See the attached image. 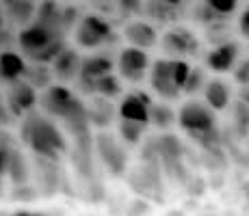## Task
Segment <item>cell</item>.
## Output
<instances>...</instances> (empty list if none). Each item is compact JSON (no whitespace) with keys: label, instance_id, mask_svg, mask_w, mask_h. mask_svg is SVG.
I'll use <instances>...</instances> for the list:
<instances>
[{"label":"cell","instance_id":"obj_31","mask_svg":"<svg viewBox=\"0 0 249 216\" xmlns=\"http://www.w3.org/2000/svg\"><path fill=\"white\" fill-rule=\"evenodd\" d=\"M234 80L243 86H249V59H243L234 67Z\"/></svg>","mask_w":249,"mask_h":216},{"label":"cell","instance_id":"obj_14","mask_svg":"<svg viewBox=\"0 0 249 216\" xmlns=\"http://www.w3.org/2000/svg\"><path fill=\"white\" fill-rule=\"evenodd\" d=\"M124 37H126V41L130 43V46L143 48V50L154 48L156 43H159V33H156V28L145 20L128 22L126 26H124Z\"/></svg>","mask_w":249,"mask_h":216},{"label":"cell","instance_id":"obj_15","mask_svg":"<svg viewBox=\"0 0 249 216\" xmlns=\"http://www.w3.org/2000/svg\"><path fill=\"white\" fill-rule=\"evenodd\" d=\"M80 65H83V59L78 56V52L71 50V48H65V50L52 61V71H54L56 80H61V83H71V80L78 78Z\"/></svg>","mask_w":249,"mask_h":216},{"label":"cell","instance_id":"obj_25","mask_svg":"<svg viewBox=\"0 0 249 216\" xmlns=\"http://www.w3.org/2000/svg\"><path fill=\"white\" fill-rule=\"evenodd\" d=\"M176 121H178V117H176V113L167 106V104H152L150 106V123L152 126L167 130V128L174 126Z\"/></svg>","mask_w":249,"mask_h":216},{"label":"cell","instance_id":"obj_36","mask_svg":"<svg viewBox=\"0 0 249 216\" xmlns=\"http://www.w3.org/2000/svg\"><path fill=\"white\" fill-rule=\"evenodd\" d=\"M7 26V16H4V9H0V28Z\"/></svg>","mask_w":249,"mask_h":216},{"label":"cell","instance_id":"obj_1","mask_svg":"<svg viewBox=\"0 0 249 216\" xmlns=\"http://www.w3.org/2000/svg\"><path fill=\"white\" fill-rule=\"evenodd\" d=\"M22 141L37 156L48 158V160H56L68 151V143H65L63 134L59 132V128L44 113H37V110H28L26 117H24Z\"/></svg>","mask_w":249,"mask_h":216},{"label":"cell","instance_id":"obj_22","mask_svg":"<svg viewBox=\"0 0 249 216\" xmlns=\"http://www.w3.org/2000/svg\"><path fill=\"white\" fill-rule=\"evenodd\" d=\"M184 4L186 0H150L147 2V13L159 17V20H174Z\"/></svg>","mask_w":249,"mask_h":216},{"label":"cell","instance_id":"obj_34","mask_svg":"<svg viewBox=\"0 0 249 216\" xmlns=\"http://www.w3.org/2000/svg\"><path fill=\"white\" fill-rule=\"evenodd\" d=\"M9 117H11V113H9L7 102H4V100L0 98V126H4V123L9 121Z\"/></svg>","mask_w":249,"mask_h":216},{"label":"cell","instance_id":"obj_20","mask_svg":"<svg viewBox=\"0 0 249 216\" xmlns=\"http://www.w3.org/2000/svg\"><path fill=\"white\" fill-rule=\"evenodd\" d=\"M113 104L108 102V98H95L93 102H91V106H87V115H89V121L93 123V126H100V128H107L108 123L113 121Z\"/></svg>","mask_w":249,"mask_h":216},{"label":"cell","instance_id":"obj_7","mask_svg":"<svg viewBox=\"0 0 249 216\" xmlns=\"http://www.w3.org/2000/svg\"><path fill=\"white\" fill-rule=\"evenodd\" d=\"M160 48L165 54L176 56V59H189L199 52V39L191 28L186 26H174L162 35Z\"/></svg>","mask_w":249,"mask_h":216},{"label":"cell","instance_id":"obj_19","mask_svg":"<svg viewBox=\"0 0 249 216\" xmlns=\"http://www.w3.org/2000/svg\"><path fill=\"white\" fill-rule=\"evenodd\" d=\"M52 76H54V71L48 67V63H35L33 61L31 65H26L22 78L35 89H48V86H52Z\"/></svg>","mask_w":249,"mask_h":216},{"label":"cell","instance_id":"obj_37","mask_svg":"<svg viewBox=\"0 0 249 216\" xmlns=\"http://www.w3.org/2000/svg\"><path fill=\"white\" fill-rule=\"evenodd\" d=\"M13 2H16V0H0V7H2V9H7L9 4H13Z\"/></svg>","mask_w":249,"mask_h":216},{"label":"cell","instance_id":"obj_5","mask_svg":"<svg viewBox=\"0 0 249 216\" xmlns=\"http://www.w3.org/2000/svg\"><path fill=\"white\" fill-rule=\"evenodd\" d=\"M178 123L186 134H191L195 138L210 136V134H214V128H217L213 108L202 102H186L178 113Z\"/></svg>","mask_w":249,"mask_h":216},{"label":"cell","instance_id":"obj_26","mask_svg":"<svg viewBox=\"0 0 249 216\" xmlns=\"http://www.w3.org/2000/svg\"><path fill=\"white\" fill-rule=\"evenodd\" d=\"M143 130H145V126H141V123H137V121H128V119L119 121V134H122V138L128 145H137V143L141 141Z\"/></svg>","mask_w":249,"mask_h":216},{"label":"cell","instance_id":"obj_24","mask_svg":"<svg viewBox=\"0 0 249 216\" xmlns=\"http://www.w3.org/2000/svg\"><path fill=\"white\" fill-rule=\"evenodd\" d=\"M7 175L11 177L13 186H26V182H28V165H26V158L22 156L20 150H13L11 160H9Z\"/></svg>","mask_w":249,"mask_h":216},{"label":"cell","instance_id":"obj_2","mask_svg":"<svg viewBox=\"0 0 249 216\" xmlns=\"http://www.w3.org/2000/svg\"><path fill=\"white\" fill-rule=\"evenodd\" d=\"M18 46L22 54L35 63H52L65 50L63 33L37 20L18 33Z\"/></svg>","mask_w":249,"mask_h":216},{"label":"cell","instance_id":"obj_21","mask_svg":"<svg viewBox=\"0 0 249 216\" xmlns=\"http://www.w3.org/2000/svg\"><path fill=\"white\" fill-rule=\"evenodd\" d=\"M87 93H91V95H102V98H108V100L119 98V95H122V83H119L117 76L107 74V76H102V78L93 80V83L89 84Z\"/></svg>","mask_w":249,"mask_h":216},{"label":"cell","instance_id":"obj_33","mask_svg":"<svg viewBox=\"0 0 249 216\" xmlns=\"http://www.w3.org/2000/svg\"><path fill=\"white\" fill-rule=\"evenodd\" d=\"M117 4L126 13H132V11H139V9L143 7V0H117Z\"/></svg>","mask_w":249,"mask_h":216},{"label":"cell","instance_id":"obj_35","mask_svg":"<svg viewBox=\"0 0 249 216\" xmlns=\"http://www.w3.org/2000/svg\"><path fill=\"white\" fill-rule=\"evenodd\" d=\"M13 216H48L46 212H31V210H20V212H16Z\"/></svg>","mask_w":249,"mask_h":216},{"label":"cell","instance_id":"obj_12","mask_svg":"<svg viewBox=\"0 0 249 216\" xmlns=\"http://www.w3.org/2000/svg\"><path fill=\"white\" fill-rule=\"evenodd\" d=\"M113 59L108 54H95V56H89V59H83V65H80V74H78V86L80 91L87 93L89 84L93 80L102 78V76L111 74L113 71Z\"/></svg>","mask_w":249,"mask_h":216},{"label":"cell","instance_id":"obj_29","mask_svg":"<svg viewBox=\"0 0 249 216\" xmlns=\"http://www.w3.org/2000/svg\"><path fill=\"white\" fill-rule=\"evenodd\" d=\"M206 80H204V71L199 67H191V74H189V80H186V86H184V93H195L199 91Z\"/></svg>","mask_w":249,"mask_h":216},{"label":"cell","instance_id":"obj_4","mask_svg":"<svg viewBox=\"0 0 249 216\" xmlns=\"http://www.w3.org/2000/svg\"><path fill=\"white\" fill-rule=\"evenodd\" d=\"M191 65L186 61L159 59L150 67V84L162 100H178L184 93Z\"/></svg>","mask_w":249,"mask_h":216},{"label":"cell","instance_id":"obj_32","mask_svg":"<svg viewBox=\"0 0 249 216\" xmlns=\"http://www.w3.org/2000/svg\"><path fill=\"white\" fill-rule=\"evenodd\" d=\"M238 33H241L243 37H249V4L243 9L241 17H238Z\"/></svg>","mask_w":249,"mask_h":216},{"label":"cell","instance_id":"obj_11","mask_svg":"<svg viewBox=\"0 0 249 216\" xmlns=\"http://www.w3.org/2000/svg\"><path fill=\"white\" fill-rule=\"evenodd\" d=\"M238 59H241V46L230 39V41L217 43L206 54V67L213 69L214 74H228V71H232L236 67Z\"/></svg>","mask_w":249,"mask_h":216},{"label":"cell","instance_id":"obj_3","mask_svg":"<svg viewBox=\"0 0 249 216\" xmlns=\"http://www.w3.org/2000/svg\"><path fill=\"white\" fill-rule=\"evenodd\" d=\"M39 106L46 115H52V117L65 121L76 132L85 130L89 121L87 106L63 84H52L44 89V93L39 95Z\"/></svg>","mask_w":249,"mask_h":216},{"label":"cell","instance_id":"obj_17","mask_svg":"<svg viewBox=\"0 0 249 216\" xmlns=\"http://www.w3.org/2000/svg\"><path fill=\"white\" fill-rule=\"evenodd\" d=\"M204 98H206V104H208L213 110H223L228 108L230 104V98H232V89H230L228 83L223 80H210L206 83L204 86Z\"/></svg>","mask_w":249,"mask_h":216},{"label":"cell","instance_id":"obj_28","mask_svg":"<svg viewBox=\"0 0 249 216\" xmlns=\"http://www.w3.org/2000/svg\"><path fill=\"white\" fill-rule=\"evenodd\" d=\"M13 150H16V145L2 134V136H0V180H2L9 171V160H11Z\"/></svg>","mask_w":249,"mask_h":216},{"label":"cell","instance_id":"obj_8","mask_svg":"<svg viewBox=\"0 0 249 216\" xmlns=\"http://www.w3.org/2000/svg\"><path fill=\"white\" fill-rule=\"evenodd\" d=\"M117 71L122 78L130 80V83H141L150 71V56L143 48H124L117 59Z\"/></svg>","mask_w":249,"mask_h":216},{"label":"cell","instance_id":"obj_18","mask_svg":"<svg viewBox=\"0 0 249 216\" xmlns=\"http://www.w3.org/2000/svg\"><path fill=\"white\" fill-rule=\"evenodd\" d=\"M4 16H7V22L16 24V26H28L33 24V20L37 17V7L31 0H16L13 4H9L4 9Z\"/></svg>","mask_w":249,"mask_h":216},{"label":"cell","instance_id":"obj_30","mask_svg":"<svg viewBox=\"0 0 249 216\" xmlns=\"http://www.w3.org/2000/svg\"><path fill=\"white\" fill-rule=\"evenodd\" d=\"M18 41V35L11 31L9 26L0 28V52H7V50H13V43Z\"/></svg>","mask_w":249,"mask_h":216},{"label":"cell","instance_id":"obj_16","mask_svg":"<svg viewBox=\"0 0 249 216\" xmlns=\"http://www.w3.org/2000/svg\"><path fill=\"white\" fill-rule=\"evenodd\" d=\"M24 69H26V61L22 54L13 50L0 52V83H16L24 76Z\"/></svg>","mask_w":249,"mask_h":216},{"label":"cell","instance_id":"obj_23","mask_svg":"<svg viewBox=\"0 0 249 216\" xmlns=\"http://www.w3.org/2000/svg\"><path fill=\"white\" fill-rule=\"evenodd\" d=\"M61 4L56 2V0H39V4H37V22L46 24V26H52L56 28V31L61 33L59 28V20H61Z\"/></svg>","mask_w":249,"mask_h":216},{"label":"cell","instance_id":"obj_10","mask_svg":"<svg viewBox=\"0 0 249 216\" xmlns=\"http://www.w3.org/2000/svg\"><path fill=\"white\" fill-rule=\"evenodd\" d=\"M152 98L145 91H130L128 95L122 98L119 104V117L128 119V121H137L141 126L150 123V106H152Z\"/></svg>","mask_w":249,"mask_h":216},{"label":"cell","instance_id":"obj_38","mask_svg":"<svg viewBox=\"0 0 249 216\" xmlns=\"http://www.w3.org/2000/svg\"><path fill=\"white\" fill-rule=\"evenodd\" d=\"M31 2H37V0H31Z\"/></svg>","mask_w":249,"mask_h":216},{"label":"cell","instance_id":"obj_6","mask_svg":"<svg viewBox=\"0 0 249 216\" xmlns=\"http://www.w3.org/2000/svg\"><path fill=\"white\" fill-rule=\"evenodd\" d=\"M74 39L80 48L93 50V48H100L113 39V26L107 17L91 13V16L80 17V22L76 24Z\"/></svg>","mask_w":249,"mask_h":216},{"label":"cell","instance_id":"obj_13","mask_svg":"<svg viewBox=\"0 0 249 216\" xmlns=\"http://www.w3.org/2000/svg\"><path fill=\"white\" fill-rule=\"evenodd\" d=\"M98 153H100V160L107 165V169L111 171L113 175H122L124 169H126V151L115 143L113 136L100 134L98 136Z\"/></svg>","mask_w":249,"mask_h":216},{"label":"cell","instance_id":"obj_9","mask_svg":"<svg viewBox=\"0 0 249 216\" xmlns=\"http://www.w3.org/2000/svg\"><path fill=\"white\" fill-rule=\"evenodd\" d=\"M4 102H7L9 113H11L13 117H22V115H26L28 110L35 108V104L39 102V98L35 95V86L28 84L24 78H20V80L9 84Z\"/></svg>","mask_w":249,"mask_h":216},{"label":"cell","instance_id":"obj_27","mask_svg":"<svg viewBox=\"0 0 249 216\" xmlns=\"http://www.w3.org/2000/svg\"><path fill=\"white\" fill-rule=\"evenodd\" d=\"M202 2L217 17H221V20L234 16V13H236V9H238V0H202Z\"/></svg>","mask_w":249,"mask_h":216}]
</instances>
